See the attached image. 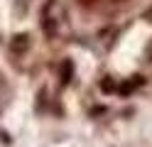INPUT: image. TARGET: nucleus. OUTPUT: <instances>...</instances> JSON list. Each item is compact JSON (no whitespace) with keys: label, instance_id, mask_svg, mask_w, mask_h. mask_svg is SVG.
<instances>
[{"label":"nucleus","instance_id":"nucleus-1","mask_svg":"<svg viewBox=\"0 0 152 147\" xmlns=\"http://www.w3.org/2000/svg\"><path fill=\"white\" fill-rule=\"evenodd\" d=\"M142 83H145V76H130L128 81H123L118 88H115V93H120V96H130L135 88H140Z\"/></svg>","mask_w":152,"mask_h":147},{"label":"nucleus","instance_id":"nucleus-2","mask_svg":"<svg viewBox=\"0 0 152 147\" xmlns=\"http://www.w3.org/2000/svg\"><path fill=\"white\" fill-rule=\"evenodd\" d=\"M71 78H74V61L71 59H64L61 69H59V81H61V86H69Z\"/></svg>","mask_w":152,"mask_h":147},{"label":"nucleus","instance_id":"nucleus-3","mask_svg":"<svg viewBox=\"0 0 152 147\" xmlns=\"http://www.w3.org/2000/svg\"><path fill=\"white\" fill-rule=\"evenodd\" d=\"M27 47H30V37H27V34H15V37H12V42H10V49H12L15 54L25 52Z\"/></svg>","mask_w":152,"mask_h":147},{"label":"nucleus","instance_id":"nucleus-4","mask_svg":"<svg viewBox=\"0 0 152 147\" xmlns=\"http://www.w3.org/2000/svg\"><path fill=\"white\" fill-rule=\"evenodd\" d=\"M42 29L47 37H56V20L54 17H42Z\"/></svg>","mask_w":152,"mask_h":147},{"label":"nucleus","instance_id":"nucleus-5","mask_svg":"<svg viewBox=\"0 0 152 147\" xmlns=\"http://www.w3.org/2000/svg\"><path fill=\"white\" fill-rule=\"evenodd\" d=\"M115 81H113V78L110 76H106V78H103V81H101V91H106V93H115Z\"/></svg>","mask_w":152,"mask_h":147},{"label":"nucleus","instance_id":"nucleus-6","mask_svg":"<svg viewBox=\"0 0 152 147\" xmlns=\"http://www.w3.org/2000/svg\"><path fill=\"white\" fill-rule=\"evenodd\" d=\"M142 17H145L147 22H152V7H150V10H145V15H142Z\"/></svg>","mask_w":152,"mask_h":147}]
</instances>
